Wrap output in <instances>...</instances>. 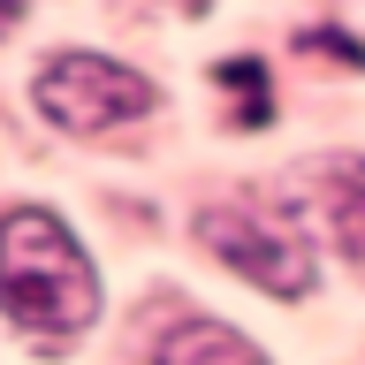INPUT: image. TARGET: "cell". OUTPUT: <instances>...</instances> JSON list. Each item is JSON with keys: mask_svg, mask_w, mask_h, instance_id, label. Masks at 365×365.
<instances>
[{"mask_svg": "<svg viewBox=\"0 0 365 365\" xmlns=\"http://www.w3.org/2000/svg\"><path fill=\"white\" fill-rule=\"evenodd\" d=\"M0 312L46 342L84 335L99 319V274H91L84 244L68 236L61 213H46V205L0 213Z\"/></svg>", "mask_w": 365, "mask_h": 365, "instance_id": "1", "label": "cell"}, {"mask_svg": "<svg viewBox=\"0 0 365 365\" xmlns=\"http://www.w3.org/2000/svg\"><path fill=\"white\" fill-rule=\"evenodd\" d=\"M46 122H61L76 137H99L114 122H137V114H153V84L137 76L130 61H107V53H53L38 68V84H31Z\"/></svg>", "mask_w": 365, "mask_h": 365, "instance_id": "2", "label": "cell"}, {"mask_svg": "<svg viewBox=\"0 0 365 365\" xmlns=\"http://www.w3.org/2000/svg\"><path fill=\"white\" fill-rule=\"evenodd\" d=\"M198 236L221 251V259L244 274V282H259V289H274V297H304V289L319 282L312 251L297 244L289 228H267V221H251V213H228V205H213V213H198Z\"/></svg>", "mask_w": 365, "mask_h": 365, "instance_id": "3", "label": "cell"}, {"mask_svg": "<svg viewBox=\"0 0 365 365\" xmlns=\"http://www.w3.org/2000/svg\"><path fill=\"white\" fill-rule=\"evenodd\" d=\"M153 365H267V358H259V342H244L221 319H182L175 335L153 350Z\"/></svg>", "mask_w": 365, "mask_h": 365, "instance_id": "4", "label": "cell"}, {"mask_svg": "<svg viewBox=\"0 0 365 365\" xmlns=\"http://www.w3.org/2000/svg\"><path fill=\"white\" fill-rule=\"evenodd\" d=\"M319 205L350 259H365V160H319Z\"/></svg>", "mask_w": 365, "mask_h": 365, "instance_id": "5", "label": "cell"}, {"mask_svg": "<svg viewBox=\"0 0 365 365\" xmlns=\"http://www.w3.org/2000/svg\"><path fill=\"white\" fill-rule=\"evenodd\" d=\"M213 76H221V91H236V99L251 91V130H259V122H267V68L259 61H221Z\"/></svg>", "mask_w": 365, "mask_h": 365, "instance_id": "6", "label": "cell"}, {"mask_svg": "<svg viewBox=\"0 0 365 365\" xmlns=\"http://www.w3.org/2000/svg\"><path fill=\"white\" fill-rule=\"evenodd\" d=\"M297 46H319V53H342V61H358V68H365V46H358V38H342V31H304Z\"/></svg>", "mask_w": 365, "mask_h": 365, "instance_id": "7", "label": "cell"}, {"mask_svg": "<svg viewBox=\"0 0 365 365\" xmlns=\"http://www.w3.org/2000/svg\"><path fill=\"white\" fill-rule=\"evenodd\" d=\"M16 23H23V8H0V31H16Z\"/></svg>", "mask_w": 365, "mask_h": 365, "instance_id": "8", "label": "cell"}]
</instances>
